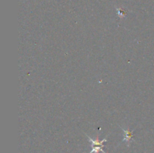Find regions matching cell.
Instances as JSON below:
<instances>
[{
  "instance_id": "cell-1",
  "label": "cell",
  "mask_w": 154,
  "mask_h": 153,
  "mask_svg": "<svg viewBox=\"0 0 154 153\" xmlns=\"http://www.w3.org/2000/svg\"><path fill=\"white\" fill-rule=\"evenodd\" d=\"M89 141L92 143V150L90 152V153H99V151L102 152H105L103 149H102V147L104 146L103 143L107 141L106 138L103 139L102 140H99V137L96 138V140H93L92 138H90V136H87Z\"/></svg>"
},
{
  "instance_id": "cell-2",
  "label": "cell",
  "mask_w": 154,
  "mask_h": 153,
  "mask_svg": "<svg viewBox=\"0 0 154 153\" xmlns=\"http://www.w3.org/2000/svg\"><path fill=\"white\" fill-rule=\"evenodd\" d=\"M122 130H123V134H124V138L123 140V142H128V145L130 142V141L132 140V136H133V132H132L131 130H129V129H124L123 128H122Z\"/></svg>"
},
{
  "instance_id": "cell-3",
  "label": "cell",
  "mask_w": 154,
  "mask_h": 153,
  "mask_svg": "<svg viewBox=\"0 0 154 153\" xmlns=\"http://www.w3.org/2000/svg\"><path fill=\"white\" fill-rule=\"evenodd\" d=\"M117 14H118V16H120V18H123L125 16V15H126V10H123V8H117Z\"/></svg>"
},
{
  "instance_id": "cell-4",
  "label": "cell",
  "mask_w": 154,
  "mask_h": 153,
  "mask_svg": "<svg viewBox=\"0 0 154 153\" xmlns=\"http://www.w3.org/2000/svg\"><path fill=\"white\" fill-rule=\"evenodd\" d=\"M104 153H106V152H104Z\"/></svg>"
}]
</instances>
